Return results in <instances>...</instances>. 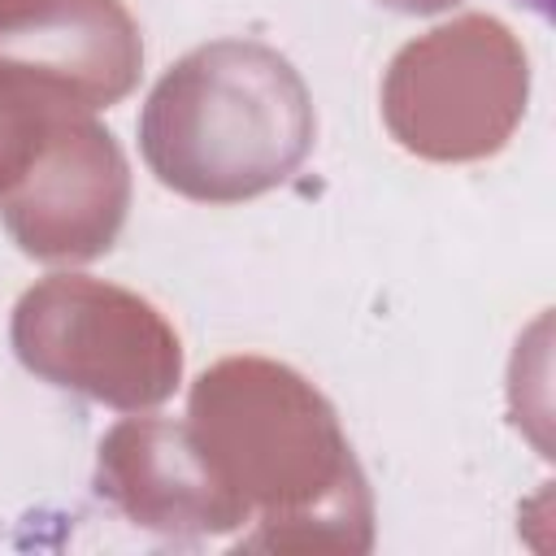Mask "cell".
Wrapping results in <instances>:
<instances>
[{
  "mask_svg": "<svg viewBox=\"0 0 556 556\" xmlns=\"http://www.w3.org/2000/svg\"><path fill=\"white\" fill-rule=\"evenodd\" d=\"M526 4H534L539 13H547V0H526Z\"/></svg>",
  "mask_w": 556,
  "mask_h": 556,
  "instance_id": "obj_1",
  "label": "cell"
}]
</instances>
